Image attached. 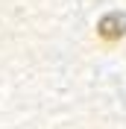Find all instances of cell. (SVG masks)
<instances>
[{"label":"cell","mask_w":126,"mask_h":129,"mask_svg":"<svg viewBox=\"0 0 126 129\" xmlns=\"http://www.w3.org/2000/svg\"><path fill=\"white\" fill-rule=\"evenodd\" d=\"M97 32H100V38L106 41H117L126 35V18L120 12H111V15L100 18V24H97Z\"/></svg>","instance_id":"cell-1"}]
</instances>
